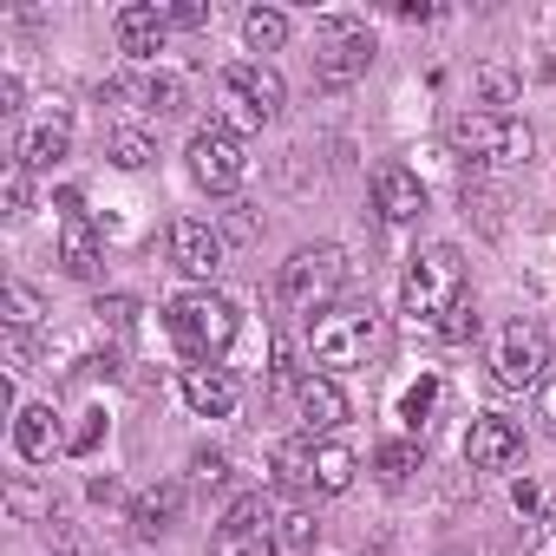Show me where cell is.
<instances>
[{
	"mask_svg": "<svg viewBox=\"0 0 556 556\" xmlns=\"http://www.w3.org/2000/svg\"><path fill=\"white\" fill-rule=\"evenodd\" d=\"M419 465H426L419 439H393V445H380V478H387V484H406Z\"/></svg>",
	"mask_w": 556,
	"mask_h": 556,
	"instance_id": "obj_28",
	"label": "cell"
},
{
	"mask_svg": "<svg viewBox=\"0 0 556 556\" xmlns=\"http://www.w3.org/2000/svg\"><path fill=\"white\" fill-rule=\"evenodd\" d=\"M432 334H439V341H471V334H478V308H471V295H465V302L432 328Z\"/></svg>",
	"mask_w": 556,
	"mask_h": 556,
	"instance_id": "obj_32",
	"label": "cell"
},
{
	"mask_svg": "<svg viewBox=\"0 0 556 556\" xmlns=\"http://www.w3.org/2000/svg\"><path fill=\"white\" fill-rule=\"evenodd\" d=\"M348 393H341V380L334 374H308L302 380V419H308V432H334V426H348Z\"/></svg>",
	"mask_w": 556,
	"mask_h": 556,
	"instance_id": "obj_17",
	"label": "cell"
},
{
	"mask_svg": "<svg viewBox=\"0 0 556 556\" xmlns=\"http://www.w3.org/2000/svg\"><path fill=\"white\" fill-rule=\"evenodd\" d=\"M465 458H471V471H504V465H517V458H523V432H517V419H504V413H478L471 432H465Z\"/></svg>",
	"mask_w": 556,
	"mask_h": 556,
	"instance_id": "obj_11",
	"label": "cell"
},
{
	"mask_svg": "<svg viewBox=\"0 0 556 556\" xmlns=\"http://www.w3.org/2000/svg\"><path fill=\"white\" fill-rule=\"evenodd\" d=\"M242 40H249V53H282L289 14H282V8H249V14H242Z\"/></svg>",
	"mask_w": 556,
	"mask_h": 556,
	"instance_id": "obj_22",
	"label": "cell"
},
{
	"mask_svg": "<svg viewBox=\"0 0 556 556\" xmlns=\"http://www.w3.org/2000/svg\"><path fill=\"white\" fill-rule=\"evenodd\" d=\"M60 268L73 282H92L99 275V229L86 216H60Z\"/></svg>",
	"mask_w": 556,
	"mask_h": 556,
	"instance_id": "obj_18",
	"label": "cell"
},
{
	"mask_svg": "<svg viewBox=\"0 0 556 556\" xmlns=\"http://www.w3.org/2000/svg\"><path fill=\"white\" fill-rule=\"evenodd\" d=\"M432 406H439V380H419V387L406 393V426H419Z\"/></svg>",
	"mask_w": 556,
	"mask_h": 556,
	"instance_id": "obj_35",
	"label": "cell"
},
{
	"mask_svg": "<svg viewBox=\"0 0 556 556\" xmlns=\"http://www.w3.org/2000/svg\"><path fill=\"white\" fill-rule=\"evenodd\" d=\"M458 302H465V262H458V249H452V242H439V249H426V255H413V262H406L400 308H406L419 328H439Z\"/></svg>",
	"mask_w": 556,
	"mask_h": 556,
	"instance_id": "obj_2",
	"label": "cell"
},
{
	"mask_svg": "<svg viewBox=\"0 0 556 556\" xmlns=\"http://www.w3.org/2000/svg\"><path fill=\"white\" fill-rule=\"evenodd\" d=\"M374 210H380L387 223H419V210H426V184H419V170H406V164H380V170H374Z\"/></svg>",
	"mask_w": 556,
	"mask_h": 556,
	"instance_id": "obj_15",
	"label": "cell"
},
{
	"mask_svg": "<svg viewBox=\"0 0 556 556\" xmlns=\"http://www.w3.org/2000/svg\"><path fill=\"white\" fill-rule=\"evenodd\" d=\"M99 315H105L112 328H131V315H138V308H131L125 295H112V302H99Z\"/></svg>",
	"mask_w": 556,
	"mask_h": 556,
	"instance_id": "obj_39",
	"label": "cell"
},
{
	"mask_svg": "<svg viewBox=\"0 0 556 556\" xmlns=\"http://www.w3.org/2000/svg\"><path fill=\"white\" fill-rule=\"evenodd\" d=\"M99 432H105V413H86V419H79V432H73V445H66V452H92V445H99Z\"/></svg>",
	"mask_w": 556,
	"mask_h": 556,
	"instance_id": "obj_36",
	"label": "cell"
},
{
	"mask_svg": "<svg viewBox=\"0 0 556 556\" xmlns=\"http://www.w3.org/2000/svg\"><path fill=\"white\" fill-rule=\"evenodd\" d=\"M530 556H556V510L530 517Z\"/></svg>",
	"mask_w": 556,
	"mask_h": 556,
	"instance_id": "obj_34",
	"label": "cell"
},
{
	"mask_svg": "<svg viewBox=\"0 0 556 556\" xmlns=\"http://www.w3.org/2000/svg\"><path fill=\"white\" fill-rule=\"evenodd\" d=\"M275 478L295 484V491H315V432H302V439H282V445H275Z\"/></svg>",
	"mask_w": 556,
	"mask_h": 556,
	"instance_id": "obj_21",
	"label": "cell"
},
{
	"mask_svg": "<svg viewBox=\"0 0 556 556\" xmlns=\"http://www.w3.org/2000/svg\"><path fill=\"white\" fill-rule=\"evenodd\" d=\"M184 400H190L197 419H229L242 393H236V380L223 367H184Z\"/></svg>",
	"mask_w": 556,
	"mask_h": 556,
	"instance_id": "obj_16",
	"label": "cell"
},
{
	"mask_svg": "<svg viewBox=\"0 0 556 556\" xmlns=\"http://www.w3.org/2000/svg\"><path fill=\"white\" fill-rule=\"evenodd\" d=\"M282 543H275V510H268V497L262 491H242L229 510H223V523H216V536H210V556H275Z\"/></svg>",
	"mask_w": 556,
	"mask_h": 556,
	"instance_id": "obj_6",
	"label": "cell"
},
{
	"mask_svg": "<svg viewBox=\"0 0 556 556\" xmlns=\"http://www.w3.org/2000/svg\"><path fill=\"white\" fill-rule=\"evenodd\" d=\"M164 21H170V27H184V34H197V27H210V8H203V0H170Z\"/></svg>",
	"mask_w": 556,
	"mask_h": 556,
	"instance_id": "obj_33",
	"label": "cell"
},
{
	"mask_svg": "<svg viewBox=\"0 0 556 556\" xmlns=\"http://www.w3.org/2000/svg\"><path fill=\"white\" fill-rule=\"evenodd\" d=\"M0 203H8V210H0V216H8V223H21L27 210H34V170L14 157L8 164V177H0Z\"/></svg>",
	"mask_w": 556,
	"mask_h": 556,
	"instance_id": "obj_27",
	"label": "cell"
},
{
	"mask_svg": "<svg viewBox=\"0 0 556 556\" xmlns=\"http://www.w3.org/2000/svg\"><path fill=\"white\" fill-rule=\"evenodd\" d=\"M223 99L249 105L255 118H275V112H282V99H289V86H282V73H275V66L242 60V66H229V73H223Z\"/></svg>",
	"mask_w": 556,
	"mask_h": 556,
	"instance_id": "obj_12",
	"label": "cell"
},
{
	"mask_svg": "<svg viewBox=\"0 0 556 556\" xmlns=\"http://www.w3.org/2000/svg\"><path fill=\"white\" fill-rule=\"evenodd\" d=\"M66 445H73V439L60 432V413H53V406L27 400V406L14 413V452H21L27 465H53V458H60Z\"/></svg>",
	"mask_w": 556,
	"mask_h": 556,
	"instance_id": "obj_13",
	"label": "cell"
},
{
	"mask_svg": "<svg viewBox=\"0 0 556 556\" xmlns=\"http://www.w3.org/2000/svg\"><path fill=\"white\" fill-rule=\"evenodd\" d=\"M491 367H497L504 387H536L543 367H549V341H543V328H536V321H510V328L497 334Z\"/></svg>",
	"mask_w": 556,
	"mask_h": 556,
	"instance_id": "obj_9",
	"label": "cell"
},
{
	"mask_svg": "<svg viewBox=\"0 0 556 556\" xmlns=\"http://www.w3.org/2000/svg\"><path fill=\"white\" fill-rule=\"evenodd\" d=\"M543 419H549V426H556V380H549V387H543Z\"/></svg>",
	"mask_w": 556,
	"mask_h": 556,
	"instance_id": "obj_42",
	"label": "cell"
},
{
	"mask_svg": "<svg viewBox=\"0 0 556 556\" xmlns=\"http://www.w3.org/2000/svg\"><path fill=\"white\" fill-rule=\"evenodd\" d=\"M112 27H118V53L125 60H157L164 40H170V21H164L157 0H131V8H118Z\"/></svg>",
	"mask_w": 556,
	"mask_h": 556,
	"instance_id": "obj_14",
	"label": "cell"
},
{
	"mask_svg": "<svg viewBox=\"0 0 556 556\" xmlns=\"http://www.w3.org/2000/svg\"><path fill=\"white\" fill-rule=\"evenodd\" d=\"M190 465H197V478H203V484H223V478H229V458H223V452H197Z\"/></svg>",
	"mask_w": 556,
	"mask_h": 556,
	"instance_id": "obj_37",
	"label": "cell"
},
{
	"mask_svg": "<svg viewBox=\"0 0 556 556\" xmlns=\"http://www.w3.org/2000/svg\"><path fill=\"white\" fill-rule=\"evenodd\" d=\"M308 348H315V367H334V374L341 367H361L374 354V308L367 302H341V308L315 315Z\"/></svg>",
	"mask_w": 556,
	"mask_h": 556,
	"instance_id": "obj_5",
	"label": "cell"
},
{
	"mask_svg": "<svg viewBox=\"0 0 556 556\" xmlns=\"http://www.w3.org/2000/svg\"><path fill=\"white\" fill-rule=\"evenodd\" d=\"M374 66V34L361 21H328L321 47H315V79L321 86H348Z\"/></svg>",
	"mask_w": 556,
	"mask_h": 556,
	"instance_id": "obj_7",
	"label": "cell"
},
{
	"mask_svg": "<svg viewBox=\"0 0 556 556\" xmlns=\"http://www.w3.org/2000/svg\"><path fill=\"white\" fill-rule=\"evenodd\" d=\"M0 112H21V79H0Z\"/></svg>",
	"mask_w": 556,
	"mask_h": 556,
	"instance_id": "obj_41",
	"label": "cell"
},
{
	"mask_svg": "<svg viewBox=\"0 0 556 556\" xmlns=\"http://www.w3.org/2000/svg\"><path fill=\"white\" fill-rule=\"evenodd\" d=\"M40 315H47V302H40L27 282H8V334H27V328H40Z\"/></svg>",
	"mask_w": 556,
	"mask_h": 556,
	"instance_id": "obj_30",
	"label": "cell"
},
{
	"mask_svg": "<svg viewBox=\"0 0 556 556\" xmlns=\"http://www.w3.org/2000/svg\"><path fill=\"white\" fill-rule=\"evenodd\" d=\"M105 151H112V164H118V170H144V164L157 157V144H151L144 131H112V144H105Z\"/></svg>",
	"mask_w": 556,
	"mask_h": 556,
	"instance_id": "obj_31",
	"label": "cell"
},
{
	"mask_svg": "<svg viewBox=\"0 0 556 556\" xmlns=\"http://www.w3.org/2000/svg\"><path fill=\"white\" fill-rule=\"evenodd\" d=\"M510 504H517L523 517H536V510H543V491H536L530 478H517V484H510Z\"/></svg>",
	"mask_w": 556,
	"mask_h": 556,
	"instance_id": "obj_38",
	"label": "cell"
},
{
	"mask_svg": "<svg viewBox=\"0 0 556 556\" xmlns=\"http://www.w3.org/2000/svg\"><path fill=\"white\" fill-rule=\"evenodd\" d=\"M471 86H478L484 112H504V105H517V99H523V79H517L510 66H478V73H471Z\"/></svg>",
	"mask_w": 556,
	"mask_h": 556,
	"instance_id": "obj_25",
	"label": "cell"
},
{
	"mask_svg": "<svg viewBox=\"0 0 556 556\" xmlns=\"http://www.w3.org/2000/svg\"><path fill=\"white\" fill-rule=\"evenodd\" d=\"M177 504H184V491H177V484H151V491H138V497H131V523H138V536L170 530Z\"/></svg>",
	"mask_w": 556,
	"mask_h": 556,
	"instance_id": "obj_20",
	"label": "cell"
},
{
	"mask_svg": "<svg viewBox=\"0 0 556 556\" xmlns=\"http://www.w3.org/2000/svg\"><path fill=\"white\" fill-rule=\"evenodd\" d=\"M242 170H249V151H242V138L236 131H223V125H203L197 138H190V177L203 184V190H236L242 184Z\"/></svg>",
	"mask_w": 556,
	"mask_h": 556,
	"instance_id": "obj_8",
	"label": "cell"
},
{
	"mask_svg": "<svg viewBox=\"0 0 556 556\" xmlns=\"http://www.w3.org/2000/svg\"><path fill=\"white\" fill-rule=\"evenodd\" d=\"M445 138H452V151L471 157V164H523V157L536 151L530 125L510 118V112H458V118L445 125Z\"/></svg>",
	"mask_w": 556,
	"mask_h": 556,
	"instance_id": "obj_4",
	"label": "cell"
},
{
	"mask_svg": "<svg viewBox=\"0 0 556 556\" xmlns=\"http://www.w3.org/2000/svg\"><path fill=\"white\" fill-rule=\"evenodd\" d=\"M223 249H229V236L210 229L203 216H177L170 223V262L190 275V282H216V275H223Z\"/></svg>",
	"mask_w": 556,
	"mask_h": 556,
	"instance_id": "obj_10",
	"label": "cell"
},
{
	"mask_svg": "<svg viewBox=\"0 0 556 556\" xmlns=\"http://www.w3.org/2000/svg\"><path fill=\"white\" fill-rule=\"evenodd\" d=\"M341 289H348V255L334 242H315V249H295L282 262V302L295 315H328L341 308Z\"/></svg>",
	"mask_w": 556,
	"mask_h": 556,
	"instance_id": "obj_3",
	"label": "cell"
},
{
	"mask_svg": "<svg viewBox=\"0 0 556 556\" xmlns=\"http://www.w3.org/2000/svg\"><path fill=\"white\" fill-rule=\"evenodd\" d=\"M229 236H255V216H249V203H236V210H229Z\"/></svg>",
	"mask_w": 556,
	"mask_h": 556,
	"instance_id": "obj_40",
	"label": "cell"
},
{
	"mask_svg": "<svg viewBox=\"0 0 556 556\" xmlns=\"http://www.w3.org/2000/svg\"><path fill=\"white\" fill-rule=\"evenodd\" d=\"M354 471H361V458H354L348 445H315V491L341 497V491L354 484Z\"/></svg>",
	"mask_w": 556,
	"mask_h": 556,
	"instance_id": "obj_23",
	"label": "cell"
},
{
	"mask_svg": "<svg viewBox=\"0 0 556 556\" xmlns=\"http://www.w3.org/2000/svg\"><path fill=\"white\" fill-rule=\"evenodd\" d=\"M138 105H151V112H184V79L177 73H157V79H138Z\"/></svg>",
	"mask_w": 556,
	"mask_h": 556,
	"instance_id": "obj_29",
	"label": "cell"
},
{
	"mask_svg": "<svg viewBox=\"0 0 556 556\" xmlns=\"http://www.w3.org/2000/svg\"><path fill=\"white\" fill-rule=\"evenodd\" d=\"M8 510H14L21 523H53V491H40L34 478H14V484H8Z\"/></svg>",
	"mask_w": 556,
	"mask_h": 556,
	"instance_id": "obj_26",
	"label": "cell"
},
{
	"mask_svg": "<svg viewBox=\"0 0 556 556\" xmlns=\"http://www.w3.org/2000/svg\"><path fill=\"white\" fill-rule=\"evenodd\" d=\"M275 543H282L289 556H308V549L321 543V517H315L308 504H295V510H282V517H275Z\"/></svg>",
	"mask_w": 556,
	"mask_h": 556,
	"instance_id": "obj_24",
	"label": "cell"
},
{
	"mask_svg": "<svg viewBox=\"0 0 556 556\" xmlns=\"http://www.w3.org/2000/svg\"><path fill=\"white\" fill-rule=\"evenodd\" d=\"M66 151H73V118H66V112H53L47 125H34V131L21 138V164H27V170H53Z\"/></svg>",
	"mask_w": 556,
	"mask_h": 556,
	"instance_id": "obj_19",
	"label": "cell"
},
{
	"mask_svg": "<svg viewBox=\"0 0 556 556\" xmlns=\"http://www.w3.org/2000/svg\"><path fill=\"white\" fill-rule=\"evenodd\" d=\"M164 328H170V341L190 354V367H210L216 354H229L242 315H236V302H223L216 289H190V295H177V302L164 308Z\"/></svg>",
	"mask_w": 556,
	"mask_h": 556,
	"instance_id": "obj_1",
	"label": "cell"
}]
</instances>
